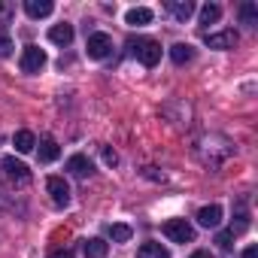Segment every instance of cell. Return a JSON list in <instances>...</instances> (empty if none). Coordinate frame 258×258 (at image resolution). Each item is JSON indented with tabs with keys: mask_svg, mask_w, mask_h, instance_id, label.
<instances>
[{
	"mask_svg": "<svg viewBox=\"0 0 258 258\" xmlns=\"http://www.w3.org/2000/svg\"><path fill=\"white\" fill-rule=\"evenodd\" d=\"M198 155H201L204 164H210V167H222V164L234 155V146H231L225 137H219V146H210V140L204 137V140L198 143Z\"/></svg>",
	"mask_w": 258,
	"mask_h": 258,
	"instance_id": "6da1fadb",
	"label": "cell"
},
{
	"mask_svg": "<svg viewBox=\"0 0 258 258\" xmlns=\"http://www.w3.org/2000/svg\"><path fill=\"white\" fill-rule=\"evenodd\" d=\"M131 52H134V58H137L143 67H155V64L161 61V43H155V40H149V37L131 40Z\"/></svg>",
	"mask_w": 258,
	"mask_h": 258,
	"instance_id": "7a4b0ae2",
	"label": "cell"
},
{
	"mask_svg": "<svg viewBox=\"0 0 258 258\" xmlns=\"http://www.w3.org/2000/svg\"><path fill=\"white\" fill-rule=\"evenodd\" d=\"M161 231H164V237L173 240V243H191V240H195V228H191L185 219H167Z\"/></svg>",
	"mask_w": 258,
	"mask_h": 258,
	"instance_id": "3957f363",
	"label": "cell"
},
{
	"mask_svg": "<svg viewBox=\"0 0 258 258\" xmlns=\"http://www.w3.org/2000/svg\"><path fill=\"white\" fill-rule=\"evenodd\" d=\"M19 67H22V73H40L46 67V52L40 46H25V52L19 58Z\"/></svg>",
	"mask_w": 258,
	"mask_h": 258,
	"instance_id": "277c9868",
	"label": "cell"
},
{
	"mask_svg": "<svg viewBox=\"0 0 258 258\" xmlns=\"http://www.w3.org/2000/svg\"><path fill=\"white\" fill-rule=\"evenodd\" d=\"M0 167H4L7 179H10V182H16V185H28V182H31V170H28L19 158H13V155H7L4 161H0Z\"/></svg>",
	"mask_w": 258,
	"mask_h": 258,
	"instance_id": "5b68a950",
	"label": "cell"
},
{
	"mask_svg": "<svg viewBox=\"0 0 258 258\" xmlns=\"http://www.w3.org/2000/svg\"><path fill=\"white\" fill-rule=\"evenodd\" d=\"M46 188H49L55 207H67V204H70V185H67L61 176H49V179H46Z\"/></svg>",
	"mask_w": 258,
	"mask_h": 258,
	"instance_id": "8992f818",
	"label": "cell"
},
{
	"mask_svg": "<svg viewBox=\"0 0 258 258\" xmlns=\"http://www.w3.org/2000/svg\"><path fill=\"white\" fill-rule=\"evenodd\" d=\"M88 58H94V61H100V58H106L109 52H112V40L106 37V34H91L88 37Z\"/></svg>",
	"mask_w": 258,
	"mask_h": 258,
	"instance_id": "52a82bcc",
	"label": "cell"
},
{
	"mask_svg": "<svg viewBox=\"0 0 258 258\" xmlns=\"http://www.w3.org/2000/svg\"><path fill=\"white\" fill-rule=\"evenodd\" d=\"M237 40H240V37H237L234 31H222V34H210V37H207V46H210V49H234Z\"/></svg>",
	"mask_w": 258,
	"mask_h": 258,
	"instance_id": "ba28073f",
	"label": "cell"
},
{
	"mask_svg": "<svg viewBox=\"0 0 258 258\" xmlns=\"http://www.w3.org/2000/svg\"><path fill=\"white\" fill-rule=\"evenodd\" d=\"M67 170H70L73 176H79V179H85V176L94 173V167H91V161H88L85 155H73V158L67 161Z\"/></svg>",
	"mask_w": 258,
	"mask_h": 258,
	"instance_id": "9c48e42d",
	"label": "cell"
},
{
	"mask_svg": "<svg viewBox=\"0 0 258 258\" xmlns=\"http://www.w3.org/2000/svg\"><path fill=\"white\" fill-rule=\"evenodd\" d=\"M198 222H201L204 228H216V225L222 222V207H219V204L201 207V213H198Z\"/></svg>",
	"mask_w": 258,
	"mask_h": 258,
	"instance_id": "30bf717a",
	"label": "cell"
},
{
	"mask_svg": "<svg viewBox=\"0 0 258 258\" xmlns=\"http://www.w3.org/2000/svg\"><path fill=\"white\" fill-rule=\"evenodd\" d=\"M52 10H55L52 0H25V13H28L31 19H46Z\"/></svg>",
	"mask_w": 258,
	"mask_h": 258,
	"instance_id": "8fae6325",
	"label": "cell"
},
{
	"mask_svg": "<svg viewBox=\"0 0 258 258\" xmlns=\"http://www.w3.org/2000/svg\"><path fill=\"white\" fill-rule=\"evenodd\" d=\"M167 13H173L179 22H185V19H191V13H195V4L191 0H167Z\"/></svg>",
	"mask_w": 258,
	"mask_h": 258,
	"instance_id": "7c38bea8",
	"label": "cell"
},
{
	"mask_svg": "<svg viewBox=\"0 0 258 258\" xmlns=\"http://www.w3.org/2000/svg\"><path fill=\"white\" fill-rule=\"evenodd\" d=\"M124 22L131 25V28H143V25L152 22V10H146V7H134V10H127Z\"/></svg>",
	"mask_w": 258,
	"mask_h": 258,
	"instance_id": "4fadbf2b",
	"label": "cell"
},
{
	"mask_svg": "<svg viewBox=\"0 0 258 258\" xmlns=\"http://www.w3.org/2000/svg\"><path fill=\"white\" fill-rule=\"evenodd\" d=\"M85 258H106V252H109V243L106 240H100V237H91V240H85Z\"/></svg>",
	"mask_w": 258,
	"mask_h": 258,
	"instance_id": "5bb4252c",
	"label": "cell"
},
{
	"mask_svg": "<svg viewBox=\"0 0 258 258\" xmlns=\"http://www.w3.org/2000/svg\"><path fill=\"white\" fill-rule=\"evenodd\" d=\"M49 40H52L55 46H70V43H73V28H70V25H55V28L49 31Z\"/></svg>",
	"mask_w": 258,
	"mask_h": 258,
	"instance_id": "9a60e30c",
	"label": "cell"
},
{
	"mask_svg": "<svg viewBox=\"0 0 258 258\" xmlns=\"http://www.w3.org/2000/svg\"><path fill=\"white\" fill-rule=\"evenodd\" d=\"M137 258H170V252L161 246V243H143L140 249H137Z\"/></svg>",
	"mask_w": 258,
	"mask_h": 258,
	"instance_id": "2e32d148",
	"label": "cell"
},
{
	"mask_svg": "<svg viewBox=\"0 0 258 258\" xmlns=\"http://www.w3.org/2000/svg\"><path fill=\"white\" fill-rule=\"evenodd\" d=\"M13 143H16V152H34V146H37V137L31 134V131H19L16 137H13Z\"/></svg>",
	"mask_w": 258,
	"mask_h": 258,
	"instance_id": "e0dca14e",
	"label": "cell"
},
{
	"mask_svg": "<svg viewBox=\"0 0 258 258\" xmlns=\"http://www.w3.org/2000/svg\"><path fill=\"white\" fill-rule=\"evenodd\" d=\"M170 58H173V64H188V61L195 58V49H191L188 43H176V46L170 49Z\"/></svg>",
	"mask_w": 258,
	"mask_h": 258,
	"instance_id": "ac0fdd59",
	"label": "cell"
},
{
	"mask_svg": "<svg viewBox=\"0 0 258 258\" xmlns=\"http://www.w3.org/2000/svg\"><path fill=\"white\" fill-rule=\"evenodd\" d=\"M58 155H61V149H58V143H55L52 137L40 140V161H55Z\"/></svg>",
	"mask_w": 258,
	"mask_h": 258,
	"instance_id": "d6986e66",
	"label": "cell"
},
{
	"mask_svg": "<svg viewBox=\"0 0 258 258\" xmlns=\"http://www.w3.org/2000/svg\"><path fill=\"white\" fill-rule=\"evenodd\" d=\"M219 19H222V7L207 4V7L201 10V25H213V22H219Z\"/></svg>",
	"mask_w": 258,
	"mask_h": 258,
	"instance_id": "ffe728a7",
	"label": "cell"
},
{
	"mask_svg": "<svg viewBox=\"0 0 258 258\" xmlns=\"http://www.w3.org/2000/svg\"><path fill=\"white\" fill-rule=\"evenodd\" d=\"M240 19H243V25L255 28V25H258V7H255V4H243V7H240Z\"/></svg>",
	"mask_w": 258,
	"mask_h": 258,
	"instance_id": "44dd1931",
	"label": "cell"
},
{
	"mask_svg": "<svg viewBox=\"0 0 258 258\" xmlns=\"http://www.w3.org/2000/svg\"><path fill=\"white\" fill-rule=\"evenodd\" d=\"M109 237L115 243H124V240H131V228L127 225H109Z\"/></svg>",
	"mask_w": 258,
	"mask_h": 258,
	"instance_id": "7402d4cb",
	"label": "cell"
},
{
	"mask_svg": "<svg viewBox=\"0 0 258 258\" xmlns=\"http://www.w3.org/2000/svg\"><path fill=\"white\" fill-rule=\"evenodd\" d=\"M216 243H219L222 249H231V246H234V231H219V234H216Z\"/></svg>",
	"mask_w": 258,
	"mask_h": 258,
	"instance_id": "603a6c76",
	"label": "cell"
},
{
	"mask_svg": "<svg viewBox=\"0 0 258 258\" xmlns=\"http://www.w3.org/2000/svg\"><path fill=\"white\" fill-rule=\"evenodd\" d=\"M100 155H103V161H106L109 167H115V164H118V155H115V149H109V146H103V149H100Z\"/></svg>",
	"mask_w": 258,
	"mask_h": 258,
	"instance_id": "cb8c5ba5",
	"label": "cell"
},
{
	"mask_svg": "<svg viewBox=\"0 0 258 258\" xmlns=\"http://www.w3.org/2000/svg\"><path fill=\"white\" fill-rule=\"evenodd\" d=\"M10 52H13V43H10V37L4 31H0V58H7Z\"/></svg>",
	"mask_w": 258,
	"mask_h": 258,
	"instance_id": "d4e9b609",
	"label": "cell"
},
{
	"mask_svg": "<svg viewBox=\"0 0 258 258\" xmlns=\"http://www.w3.org/2000/svg\"><path fill=\"white\" fill-rule=\"evenodd\" d=\"M49 258H73V249H55Z\"/></svg>",
	"mask_w": 258,
	"mask_h": 258,
	"instance_id": "484cf974",
	"label": "cell"
},
{
	"mask_svg": "<svg viewBox=\"0 0 258 258\" xmlns=\"http://www.w3.org/2000/svg\"><path fill=\"white\" fill-rule=\"evenodd\" d=\"M243 258H258V246H246L243 249Z\"/></svg>",
	"mask_w": 258,
	"mask_h": 258,
	"instance_id": "4316f807",
	"label": "cell"
},
{
	"mask_svg": "<svg viewBox=\"0 0 258 258\" xmlns=\"http://www.w3.org/2000/svg\"><path fill=\"white\" fill-rule=\"evenodd\" d=\"M191 258H213V255H210V252H207V249H198V252H195V255H191Z\"/></svg>",
	"mask_w": 258,
	"mask_h": 258,
	"instance_id": "83f0119b",
	"label": "cell"
}]
</instances>
